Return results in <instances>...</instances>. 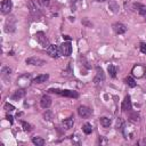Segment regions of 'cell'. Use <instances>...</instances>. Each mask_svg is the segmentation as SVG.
<instances>
[{"label": "cell", "instance_id": "d4e9b609", "mask_svg": "<svg viewBox=\"0 0 146 146\" xmlns=\"http://www.w3.org/2000/svg\"><path fill=\"white\" fill-rule=\"evenodd\" d=\"M110 8L112 9V11L116 13V11H117V9H119V6H117V3H116L115 1H112V2L110 3Z\"/></svg>", "mask_w": 146, "mask_h": 146}, {"label": "cell", "instance_id": "e575fe53", "mask_svg": "<svg viewBox=\"0 0 146 146\" xmlns=\"http://www.w3.org/2000/svg\"><path fill=\"white\" fill-rule=\"evenodd\" d=\"M64 38H65V39H66V40H71V38H70V36H68V35H64Z\"/></svg>", "mask_w": 146, "mask_h": 146}, {"label": "cell", "instance_id": "d590c367", "mask_svg": "<svg viewBox=\"0 0 146 146\" xmlns=\"http://www.w3.org/2000/svg\"><path fill=\"white\" fill-rule=\"evenodd\" d=\"M143 143H144V144L146 145V139H144V141H143Z\"/></svg>", "mask_w": 146, "mask_h": 146}, {"label": "cell", "instance_id": "f546056e", "mask_svg": "<svg viewBox=\"0 0 146 146\" xmlns=\"http://www.w3.org/2000/svg\"><path fill=\"white\" fill-rule=\"evenodd\" d=\"M140 51L143 54H146V43L145 42H141L140 43Z\"/></svg>", "mask_w": 146, "mask_h": 146}, {"label": "cell", "instance_id": "ba28073f", "mask_svg": "<svg viewBox=\"0 0 146 146\" xmlns=\"http://www.w3.org/2000/svg\"><path fill=\"white\" fill-rule=\"evenodd\" d=\"M15 26H16L15 17L7 18V21H6V31L7 32H13V31H15Z\"/></svg>", "mask_w": 146, "mask_h": 146}, {"label": "cell", "instance_id": "6da1fadb", "mask_svg": "<svg viewBox=\"0 0 146 146\" xmlns=\"http://www.w3.org/2000/svg\"><path fill=\"white\" fill-rule=\"evenodd\" d=\"M49 92L58 94V95H62V96H65V97H71V98H78L79 97V94L76 91L68 90V89H64V90H60V89H49Z\"/></svg>", "mask_w": 146, "mask_h": 146}, {"label": "cell", "instance_id": "4316f807", "mask_svg": "<svg viewBox=\"0 0 146 146\" xmlns=\"http://www.w3.org/2000/svg\"><path fill=\"white\" fill-rule=\"evenodd\" d=\"M3 108H5L6 111H8V112H11V111H14V110H15V107H14L11 104H9V103H5Z\"/></svg>", "mask_w": 146, "mask_h": 146}, {"label": "cell", "instance_id": "4fadbf2b", "mask_svg": "<svg viewBox=\"0 0 146 146\" xmlns=\"http://www.w3.org/2000/svg\"><path fill=\"white\" fill-rule=\"evenodd\" d=\"M104 80H105V75H104L103 70H102L100 67H97V73H96V76H95V79H94L95 84H98V83L103 82Z\"/></svg>", "mask_w": 146, "mask_h": 146}, {"label": "cell", "instance_id": "4dcf8cb0", "mask_svg": "<svg viewBox=\"0 0 146 146\" xmlns=\"http://www.w3.org/2000/svg\"><path fill=\"white\" fill-rule=\"evenodd\" d=\"M2 73H3V74H10V73H11V70H10L9 67H3V68H2Z\"/></svg>", "mask_w": 146, "mask_h": 146}, {"label": "cell", "instance_id": "ac0fdd59", "mask_svg": "<svg viewBox=\"0 0 146 146\" xmlns=\"http://www.w3.org/2000/svg\"><path fill=\"white\" fill-rule=\"evenodd\" d=\"M32 143H33L34 145H36V146H43V145H44V139H43L42 137L36 136V137H33V138H32Z\"/></svg>", "mask_w": 146, "mask_h": 146}, {"label": "cell", "instance_id": "7a4b0ae2", "mask_svg": "<svg viewBox=\"0 0 146 146\" xmlns=\"http://www.w3.org/2000/svg\"><path fill=\"white\" fill-rule=\"evenodd\" d=\"M34 36H35L38 43H39L42 48H46V49H47V48L49 47V41H48V39H47V36H46V34H44L43 32H36Z\"/></svg>", "mask_w": 146, "mask_h": 146}, {"label": "cell", "instance_id": "9c48e42d", "mask_svg": "<svg viewBox=\"0 0 146 146\" xmlns=\"http://www.w3.org/2000/svg\"><path fill=\"white\" fill-rule=\"evenodd\" d=\"M132 73H133L135 76L141 78V76L146 73V68H145L143 65H137V66H135V67L132 68Z\"/></svg>", "mask_w": 146, "mask_h": 146}, {"label": "cell", "instance_id": "5bb4252c", "mask_svg": "<svg viewBox=\"0 0 146 146\" xmlns=\"http://www.w3.org/2000/svg\"><path fill=\"white\" fill-rule=\"evenodd\" d=\"M40 105L42 108H49L50 105H51V98L48 96V95H44L42 96L41 100H40Z\"/></svg>", "mask_w": 146, "mask_h": 146}, {"label": "cell", "instance_id": "836d02e7", "mask_svg": "<svg viewBox=\"0 0 146 146\" xmlns=\"http://www.w3.org/2000/svg\"><path fill=\"white\" fill-rule=\"evenodd\" d=\"M79 1H81V0H71L72 3H76V2H79Z\"/></svg>", "mask_w": 146, "mask_h": 146}, {"label": "cell", "instance_id": "9a60e30c", "mask_svg": "<svg viewBox=\"0 0 146 146\" xmlns=\"http://www.w3.org/2000/svg\"><path fill=\"white\" fill-rule=\"evenodd\" d=\"M62 124H63V127H64L66 130L71 129V128L73 127V124H74V117H73V116H70V117L65 119V120L62 122Z\"/></svg>", "mask_w": 146, "mask_h": 146}, {"label": "cell", "instance_id": "d6a6232c", "mask_svg": "<svg viewBox=\"0 0 146 146\" xmlns=\"http://www.w3.org/2000/svg\"><path fill=\"white\" fill-rule=\"evenodd\" d=\"M6 117H7V120L9 121V123H10V124H13V122H14L13 116H11V115H9V114H7V116H6Z\"/></svg>", "mask_w": 146, "mask_h": 146}, {"label": "cell", "instance_id": "f1b7e54d", "mask_svg": "<svg viewBox=\"0 0 146 146\" xmlns=\"http://www.w3.org/2000/svg\"><path fill=\"white\" fill-rule=\"evenodd\" d=\"M138 117H139L138 113H132V114L130 115V119H131L132 121H138Z\"/></svg>", "mask_w": 146, "mask_h": 146}, {"label": "cell", "instance_id": "83f0119b", "mask_svg": "<svg viewBox=\"0 0 146 146\" xmlns=\"http://www.w3.org/2000/svg\"><path fill=\"white\" fill-rule=\"evenodd\" d=\"M43 117H44V120L50 121V120L52 119V113H51L50 111H46V113L43 114Z\"/></svg>", "mask_w": 146, "mask_h": 146}, {"label": "cell", "instance_id": "2e32d148", "mask_svg": "<svg viewBox=\"0 0 146 146\" xmlns=\"http://www.w3.org/2000/svg\"><path fill=\"white\" fill-rule=\"evenodd\" d=\"M24 96H25V91H24V89H18V90L14 91V94L11 95V99H14V100H18V99L23 98Z\"/></svg>", "mask_w": 146, "mask_h": 146}, {"label": "cell", "instance_id": "ffe728a7", "mask_svg": "<svg viewBox=\"0 0 146 146\" xmlns=\"http://www.w3.org/2000/svg\"><path fill=\"white\" fill-rule=\"evenodd\" d=\"M99 122H100V124L104 127V128H107V127H110L111 125V119H108V117H106V116H103V117H100L99 119Z\"/></svg>", "mask_w": 146, "mask_h": 146}, {"label": "cell", "instance_id": "30bf717a", "mask_svg": "<svg viewBox=\"0 0 146 146\" xmlns=\"http://www.w3.org/2000/svg\"><path fill=\"white\" fill-rule=\"evenodd\" d=\"M11 7H13L11 0H2V2H1V11H2V14H8L11 10Z\"/></svg>", "mask_w": 146, "mask_h": 146}, {"label": "cell", "instance_id": "1f68e13d", "mask_svg": "<svg viewBox=\"0 0 146 146\" xmlns=\"http://www.w3.org/2000/svg\"><path fill=\"white\" fill-rule=\"evenodd\" d=\"M38 2H39L41 6L44 7V6H47V5L49 3V0H38Z\"/></svg>", "mask_w": 146, "mask_h": 146}, {"label": "cell", "instance_id": "d6986e66", "mask_svg": "<svg viewBox=\"0 0 146 146\" xmlns=\"http://www.w3.org/2000/svg\"><path fill=\"white\" fill-rule=\"evenodd\" d=\"M27 6H29V8H30V13L32 14V15H39L40 13H39V10H38V8L34 6V3L32 2V1H29L27 2Z\"/></svg>", "mask_w": 146, "mask_h": 146}, {"label": "cell", "instance_id": "8fae6325", "mask_svg": "<svg viewBox=\"0 0 146 146\" xmlns=\"http://www.w3.org/2000/svg\"><path fill=\"white\" fill-rule=\"evenodd\" d=\"M113 30L116 34H123L127 32V26L122 23H115L113 24Z\"/></svg>", "mask_w": 146, "mask_h": 146}, {"label": "cell", "instance_id": "484cf974", "mask_svg": "<svg viewBox=\"0 0 146 146\" xmlns=\"http://www.w3.org/2000/svg\"><path fill=\"white\" fill-rule=\"evenodd\" d=\"M22 127H23V130L24 131H26V132H29V131H31L32 130V128H31V125L29 124V123H26V122H22Z\"/></svg>", "mask_w": 146, "mask_h": 146}, {"label": "cell", "instance_id": "603a6c76", "mask_svg": "<svg viewBox=\"0 0 146 146\" xmlns=\"http://www.w3.org/2000/svg\"><path fill=\"white\" fill-rule=\"evenodd\" d=\"M124 121L121 119V117H119L117 120H116V125H115V128L117 129V130H123V128H124Z\"/></svg>", "mask_w": 146, "mask_h": 146}, {"label": "cell", "instance_id": "277c9868", "mask_svg": "<svg viewBox=\"0 0 146 146\" xmlns=\"http://www.w3.org/2000/svg\"><path fill=\"white\" fill-rule=\"evenodd\" d=\"M60 54L64 55V56H70L72 54V46L71 43L67 41V42H63L60 44Z\"/></svg>", "mask_w": 146, "mask_h": 146}, {"label": "cell", "instance_id": "cb8c5ba5", "mask_svg": "<svg viewBox=\"0 0 146 146\" xmlns=\"http://www.w3.org/2000/svg\"><path fill=\"white\" fill-rule=\"evenodd\" d=\"M107 71H108V73L111 74L112 78H115V75H116V67H115L114 65H108Z\"/></svg>", "mask_w": 146, "mask_h": 146}, {"label": "cell", "instance_id": "5b68a950", "mask_svg": "<svg viewBox=\"0 0 146 146\" xmlns=\"http://www.w3.org/2000/svg\"><path fill=\"white\" fill-rule=\"evenodd\" d=\"M26 64L29 65H34V66H42L46 64V60L41 59V58H36V57H30V58H26Z\"/></svg>", "mask_w": 146, "mask_h": 146}, {"label": "cell", "instance_id": "e0dca14e", "mask_svg": "<svg viewBox=\"0 0 146 146\" xmlns=\"http://www.w3.org/2000/svg\"><path fill=\"white\" fill-rule=\"evenodd\" d=\"M48 79H49V75L48 74H40V75H38V76H35L33 79V83H43Z\"/></svg>", "mask_w": 146, "mask_h": 146}, {"label": "cell", "instance_id": "3957f363", "mask_svg": "<svg viewBox=\"0 0 146 146\" xmlns=\"http://www.w3.org/2000/svg\"><path fill=\"white\" fill-rule=\"evenodd\" d=\"M47 54L52 58H58L60 54V48H58L56 44H49L47 48Z\"/></svg>", "mask_w": 146, "mask_h": 146}, {"label": "cell", "instance_id": "8d00e7d4", "mask_svg": "<svg viewBox=\"0 0 146 146\" xmlns=\"http://www.w3.org/2000/svg\"><path fill=\"white\" fill-rule=\"evenodd\" d=\"M98 1H100V2H103V1H106V0H98Z\"/></svg>", "mask_w": 146, "mask_h": 146}, {"label": "cell", "instance_id": "44dd1931", "mask_svg": "<svg viewBox=\"0 0 146 146\" xmlns=\"http://www.w3.org/2000/svg\"><path fill=\"white\" fill-rule=\"evenodd\" d=\"M82 131L86 133V135H90L92 132V128H91V124L89 123H84L82 125Z\"/></svg>", "mask_w": 146, "mask_h": 146}, {"label": "cell", "instance_id": "7c38bea8", "mask_svg": "<svg viewBox=\"0 0 146 146\" xmlns=\"http://www.w3.org/2000/svg\"><path fill=\"white\" fill-rule=\"evenodd\" d=\"M132 107V104H131V99H130V96H125L124 100L122 102V105H121V110L123 112H127V111H130Z\"/></svg>", "mask_w": 146, "mask_h": 146}, {"label": "cell", "instance_id": "8992f818", "mask_svg": "<svg viewBox=\"0 0 146 146\" xmlns=\"http://www.w3.org/2000/svg\"><path fill=\"white\" fill-rule=\"evenodd\" d=\"M78 114H79L81 117L87 119V117H89V116L91 115V110H90L89 107H87V106H79V108H78Z\"/></svg>", "mask_w": 146, "mask_h": 146}, {"label": "cell", "instance_id": "52a82bcc", "mask_svg": "<svg viewBox=\"0 0 146 146\" xmlns=\"http://www.w3.org/2000/svg\"><path fill=\"white\" fill-rule=\"evenodd\" d=\"M132 9L135 10V11H137L139 15H141V16H145L146 15V6H144L143 3H140V2H135V3H132Z\"/></svg>", "mask_w": 146, "mask_h": 146}, {"label": "cell", "instance_id": "7402d4cb", "mask_svg": "<svg viewBox=\"0 0 146 146\" xmlns=\"http://www.w3.org/2000/svg\"><path fill=\"white\" fill-rule=\"evenodd\" d=\"M125 83H127L129 87H131V88L136 87V81H135V79H133L132 76H127V78H125Z\"/></svg>", "mask_w": 146, "mask_h": 146}]
</instances>
